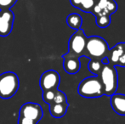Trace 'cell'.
I'll return each mask as SVG.
<instances>
[{
    "label": "cell",
    "instance_id": "6da1fadb",
    "mask_svg": "<svg viewBox=\"0 0 125 124\" xmlns=\"http://www.w3.org/2000/svg\"><path fill=\"white\" fill-rule=\"evenodd\" d=\"M117 10L115 0H96L91 14L96 17V24L100 28L108 27L111 24V15Z\"/></svg>",
    "mask_w": 125,
    "mask_h": 124
},
{
    "label": "cell",
    "instance_id": "7a4b0ae2",
    "mask_svg": "<svg viewBox=\"0 0 125 124\" xmlns=\"http://www.w3.org/2000/svg\"><path fill=\"white\" fill-rule=\"evenodd\" d=\"M109 45L104 38L99 36H92L87 38L85 47V57L102 60L107 57L109 53Z\"/></svg>",
    "mask_w": 125,
    "mask_h": 124
},
{
    "label": "cell",
    "instance_id": "3957f363",
    "mask_svg": "<svg viewBox=\"0 0 125 124\" xmlns=\"http://www.w3.org/2000/svg\"><path fill=\"white\" fill-rule=\"evenodd\" d=\"M98 76L103 86L104 95L112 96L116 94L118 86V76L115 66L109 64L104 65Z\"/></svg>",
    "mask_w": 125,
    "mask_h": 124
},
{
    "label": "cell",
    "instance_id": "277c9868",
    "mask_svg": "<svg viewBox=\"0 0 125 124\" xmlns=\"http://www.w3.org/2000/svg\"><path fill=\"white\" fill-rule=\"evenodd\" d=\"M77 93L88 99L100 98L104 95L103 86L98 76L86 77L79 83Z\"/></svg>",
    "mask_w": 125,
    "mask_h": 124
},
{
    "label": "cell",
    "instance_id": "5b68a950",
    "mask_svg": "<svg viewBox=\"0 0 125 124\" xmlns=\"http://www.w3.org/2000/svg\"><path fill=\"white\" fill-rule=\"evenodd\" d=\"M19 86V77L15 72H3L0 75V98L3 99L12 98L17 93Z\"/></svg>",
    "mask_w": 125,
    "mask_h": 124
},
{
    "label": "cell",
    "instance_id": "8992f818",
    "mask_svg": "<svg viewBox=\"0 0 125 124\" xmlns=\"http://www.w3.org/2000/svg\"><path fill=\"white\" fill-rule=\"evenodd\" d=\"M87 37L83 29H78L71 36L68 42V53L69 55L80 59L85 55V47Z\"/></svg>",
    "mask_w": 125,
    "mask_h": 124
},
{
    "label": "cell",
    "instance_id": "52a82bcc",
    "mask_svg": "<svg viewBox=\"0 0 125 124\" xmlns=\"http://www.w3.org/2000/svg\"><path fill=\"white\" fill-rule=\"evenodd\" d=\"M61 82L60 74L54 70H49L41 75L39 79V86L43 91L58 89Z\"/></svg>",
    "mask_w": 125,
    "mask_h": 124
},
{
    "label": "cell",
    "instance_id": "ba28073f",
    "mask_svg": "<svg viewBox=\"0 0 125 124\" xmlns=\"http://www.w3.org/2000/svg\"><path fill=\"white\" fill-rule=\"evenodd\" d=\"M19 116L31 119L38 123V122L43 118V111L41 105L38 103L27 102L22 105L19 111Z\"/></svg>",
    "mask_w": 125,
    "mask_h": 124
},
{
    "label": "cell",
    "instance_id": "9c48e42d",
    "mask_svg": "<svg viewBox=\"0 0 125 124\" xmlns=\"http://www.w3.org/2000/svg\"><path fill=\"white\" fill-rule=\"evenodd\" d=\"M15 15L10 10H0V36L7 37L13 29Z\"/></svg>",
    "mask_w": 125,
    "mask_h": 124
},
{
    "label": "cell",
    "instance_id": "30bf717a",
    "mask_svg": "<svg viewBox=\"0 0 125 124\" xmlns=\"http://www.w3.org/2000/svg\"><path fill=\"white\" fill-rule=\"evenodd\" d=\"M63 60V67L64 70L68 74H76L79 71L81 68V62L79 60V58H77L75 56L66 54L62 56Z\"/></svg>",
    "mask_w": 125,
    "mask_h": 124
},
{
    "label": "cell",
    "instance_id": "8fae6325",
    "mask_svg": "<svg viewBox=\"0 0 125 124\" xmlns=\"http://www.w3.org/2000/svg\"><path fill=\"white\" fill-rule=\"evenodd\" d=\"M111 106L117 114L125 116V94H114L111 96Z\"/></svg>",
    "mask_w": 125,
    "mask_h": 124
},
{
    "label": "cell",
    "instance_id": "7c38bea8",
    "mask_svg": "<svg viewBox=\"0 0 125 124\" xmlns=\"http://www.w3.org/2000/svg\"><path fill=\"white\" fill-rule=\"evenodd\" d=\"M125 52V43H118L112 48L109 50L107 59H108L109 65L112 66H116L120 56Z\"/></svg>",
    "mask_w": 125,
    "mask_h": 124
},
{
    "label": "cell",
    "instance_id": "4fadbf2b",
    "mask_svg": "<svg viewBox=\"0 0 125 124\" xmlns=\"http://www.w3.org/2000/svg\"><path fill=\"white\" fill-rule=\"evenodd\" d=\"M96 0H70V3L74 8L82 10L85 13H91L95 4Z\"/></svg>",
    "mask_w": 125,
    "mask_h": 124
},
{
    "label": "cell",
    "instance_id": "5bb4252c",
    "mask_svg": "<svg viewBox=\"0 0 125 124\" xmlns=\"http://www.w3.org/2000/svg\"><path fill=\"white\" fill-rule=\"evenodd\" d=\"M69 107V104L63 103V104H50V115L54 118H61L66 115L67 109Z\"/></svg>",
    "mask_w": 125,
    "mask_h": 124
},
{
    "label": "cell",
    "instance_id": "9a60e30c",
    "mask_svg": "<svg viewBox=\"0 0 125 124\" xmlns=\"http://www.w3.org/2000/svg\"><path fill=\"white\" fill-rule=\"evenodd\" d=\"M66 23L68 27L76 31L81 28L83 24V19L78 14H70L66 18Z\"/></svg>",
    "mask_w": 125,
    "mask_h": 124
},
{
    "label": "cell",
    "instance_id": "2e32d148",
    "mask_svg": "<svg viewBox=\"0 0 125 124\" xmlns=\"http://www.w3.org/2000/svg\"><path fill=\"white\" fill-rule=\"evenodd\" d=\"M104 66V64L102 63V61L100 60H95V59H91L89 60V70L91 73H93L95 76H98V75L100 73L102 68Z\"/></svg>",
    "mask_w": 125,
    "mask_h": 124
},
{
    "label": "cell",
    "instance_id": "e0dca14e",
    "mask_svg": "<svg viewBox=\"0 0 125 124\" xmlns=\"http://www.w3.org/2000/svg\"><path fill=\"white\" fill-rule=\"evenodd\" d=\"M63 103H67V98L64 92L57 89L55 92V95L53 99V102L51 104H63Z\"/></svg>",
    "mask_w": 125,
    "mask_h": 124
},
{
    "label": "cell",
    "instance_id": "ac0fdd59",
    "mask_svg": "<svg viewBox=\"0 0 125 124\" xmlns=\"http://www.w3.org/2000/svg\"><path fill=\"white\" fill-rule=\"evenodd\" d=\"M57 89L54 90H48V91H43V99L46 104L50 105L53 102V99L55 95V92Z\"/></svg>",
    "mask_w": 125,
    "mask_h": 124
},
{
    "label": "cell",
    "instance_id": "d6986e66",
    "mask_svg": "<svg viewBox=\"0 0 125 124\" xmlns=\"http://www.w3.org/2000/svg\"><path fill=\"white\" fill-rule=\"evenodd\" d=\"M18 0H0V10H10Z\"/></svg>",
    "mask_w": 125,
    "mask_h": 124
},
{
    "label": "cell",
    "instance_id": "ffe728a7",
    "mask_svg": "<svg viewBox=\"0 0 125 124\" xmlns=\"http://www.w3.org/2000/svg\"><path fill=\"white\" fill-rule=\"evenodd\" d=\"M18 124H38V123L35 121H32V120H31V119H28V118L19 116Z\"/></svg>",
    "mask_w": 125,
    "mask_h": 124
},
{
    "label": "cell",
    "instance_id": "44dd1931",
    "mask_svg": "<svg viewBox=\"0 0 125 124\" xmlns=\"http://www.w3.org/2000/svg\"><path fill=\"white\" fill-rule=\"evenodd\" d=\"M117 66H119L121 67H125V52L120 56V58L118 59Z\"/></svg>",
    "mask_w": 125,
    "mask_h": 124
}]
</instances>
